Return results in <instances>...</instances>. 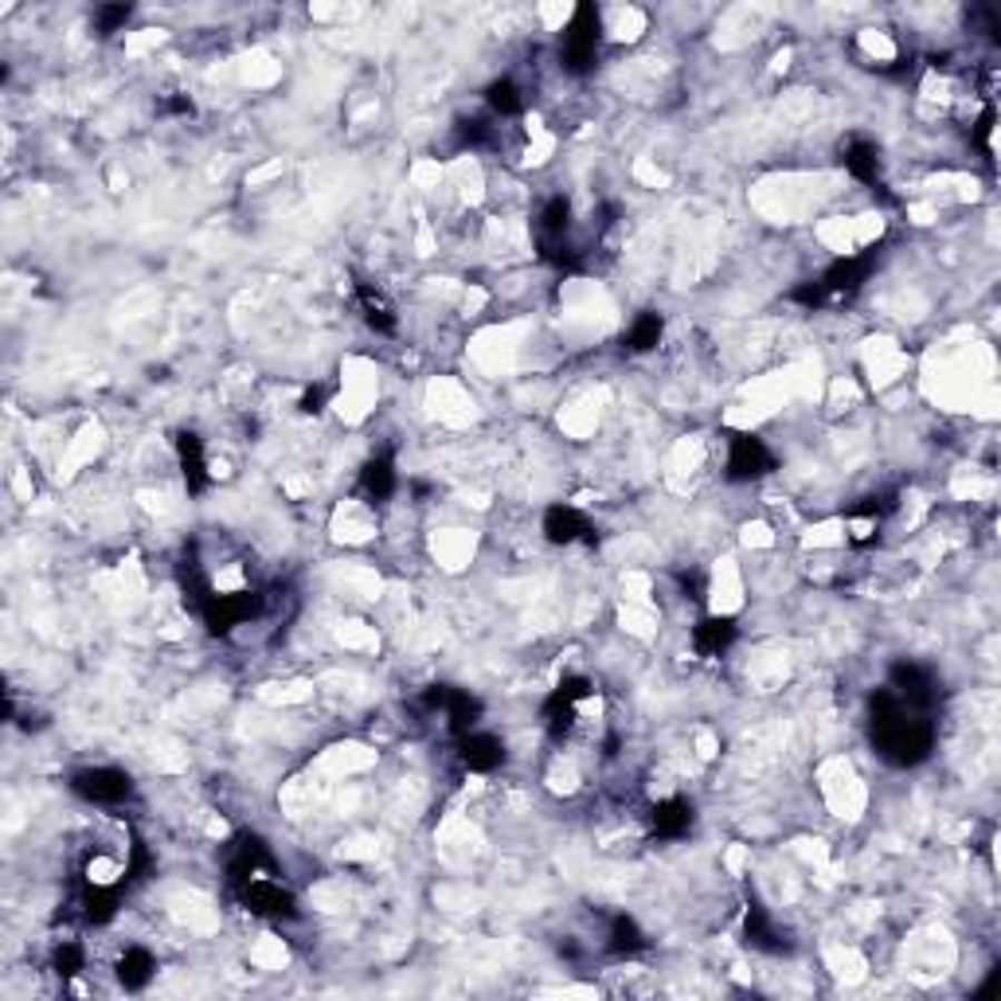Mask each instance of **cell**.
I'll return each instance as SVG.
<instances>
[{
    "label": "cell",
    "instance_id": "31",
    "mask_svg": "<svg viewBox=\"0 0 1001 1001\" xmlns=\"http://www.w3.org/2000/svg\"><path fill=\"white\" fill-rule=\"evenodd\" d=\"M328 400H333V387H328V384H310L302 392V403H297V408H302L305 415H321V411L328 408Z\"/></svg>",
    "mask_w": 1001,
    "mask_h": 1001
},
{
    "label": "cell",
    "instance_id": "12",
    "mask_svg": "<svg viewBox=\"0 0 1001 1001\" xmlns=\"http://www.w3.org/2000/svg\"><path fill=\"white\" fill-rule=\"evenodd\" d=\"M458 759H462L465 771H473V775H489V771H497L501 763H506V744L493 736V732H465V736H458Z\"/></svg>",
    "mask_w": 1001,
    "mask_h": 1001
},
{
    "label": "cell",
    "instance_id": "18",
    "mask_svg": "<svg viewBox=\"0 0 1001 1001\" xmlns=\"http://www.w3.org/2000/svg\"><path fill=\"white\" fill-rule=\"evenodd\" d=\"M842 165L853 180H861V185H868V188L881 185V149H876L868 137H853V141L845 145Z\"/></svg>",
    "mask_w": 1001,
    "mask_h": 1001
},
{
    "label": "cell",
    "instance_id": "13",
    "mask_svg": "<svg viewBox=\"0 0 1001 1001\" xmlns=\"http://www.w3.org/2000/svg\"><path fill=\"white\" fill-rule=\"evenodd\" d=\"M121 907V884H87L79 881L75 892V912L82 915V923L90 928H106Z\"/></svg>",
    "mask_w": 1001,
    "mask_h": 1001
},
{
    "label": "cell",
    "instance_id": "3",
    "mask_svg": "<svg viewBox=\"0 0 1001 1001\" xmlns=\"http://www.w3.org/2000/svg\"><path fill=\"white\" fill-rule=\"evenodd\" d=\"M263 610H266V595L251 591V587H239V591H212V599L204 602L200 618H204V626H208V634L227 638L235 626H247L251 618H258Z\"/></svg>",
    "mask_w": 1001,
    "mask_h": 1001
},
{
    "label": "cell",
    "instance_id": "28",
    "mask_svg": "<svg viewBox=\"0 0 1001 1001\" xmlns=\"http://www.w3.org/2000/svg\"><path fill=\"white\" fill-rule=\"evenodd\" d=\"M458 141L470 145V149H481V145L493 141V126L485 118H462L458 121Z\"/></svg>",
    "mask_w": 1001,
    "mask_h": 1001
},
{
    "label": "cell",
    "instance_id": "20",
    "mask_svg": "<svg viewBox=\"0 0 1001 1001\" xmlns=\"http://www.w3.org/2000/svg\"><path fill=\"white\" fill-rule=\"evenodd\" d=\"M356 302H361V317H364V325L376 328L380 337H392L400 321H395L392 302H387V297L380 294V289L372 286V282H356Z\"/></svg>",
    "mask_w": 1001,
    "mask_h": 1001
},
{
    "label": "cell",
    "instance_id": "4",
    "mask_svg": "<svg viewBox=\"0 0 1001 1001\" xmlns=\"http://www.w3.org/2000/svg\"><path fill=\"white\" fill-rule=\"evenodd\" d=\"M591 697H595V681H587V677H563V681L556 685L552 697L544 700V728L556 744H563V739L576 732L579 713H583V705Z\"/></svg>",
    "mask_w": 1001,
    "mask_h": 1001
},
{
    "label": "cell",
    "instance_id": "19",
    "mask_svg": "<svg viewBox=\"0 0 1001 1001\" xmlns=\"http://www.w3.org/2000/svg\"><path fill=\"white\" fill-rule=\"evenodd\" d=\"M395 489H400V473H395L392 454H372L361 465V493L369 501H387V497H395Z\"/></svg>",
    "mask_w": 1001,
    "mask_h": 1001
},
{
    "label": "cell",
    "instance_id": "26",
    "mask_svg": "<svg viewBox=\"0 0 1001 1001\" xmlns=\"http://www.w3.org/2000/svg\"><path fill=\"white\" fill-rule=\"evenodd\" d=\"M51 970L59 978H75L87 970V951H82L79 939H59L56 951H51Z\"/></svg>",
    "mask_w": 1001,
    "mask_h": 1001
},
{
    "label": "cell",
    "instance_id": "8",
    "mask_svg": "<svg viewBox=\"0 0 1001 1001\" xmlns=\"http://www.w3.org/2000/svg\"><path fill=\"white\" fill-rule=\"evenodd\" d=\"M266 873H274V857L263 845V837L239 833L232 842V850H227V884H232V892L247 889L255 876H266Z\"/></svg>",
    "mask_w": 1001,
    "mask_h": 1001
},
{
    "label": "cell",
    "instance_id": "29",
    "mask_svg": "<svg viewBox=\"0 0 1001 1001\" xmlns=\"http://www.w3.org/2000/svg\"><path fill=\"white\" fill-rule=\"evenodd\" d=\"M786 297H791V302H798V305H806V310H822V305H830V294H825V286L817 278L798 282V286H794Z\"/></svg>",
    "mask_w": 1001,
    "mask_h": 1001
},
{
    "label": "cell",
    "instance_id": "22",
    "mask_svg": "<svg viewBox=\"0 0 1001 1001\" xmlns=\"http://www.w3.org/2000/svg\"><path fill=\"white\" fill-rule=\"evenodd\" d=\"M607 951L615 959H634V954L646 951V931L638 928L634 915H615L607 928Z\"/></svg>",
    "mask_w": 1001,
    "mask_h": 1001
},
{
    "label": "cell",
    "instance_id": "5",
    "mask_svg": "<svg viewBox=\"0 0 1001 1001\" xmlns=\"http://www.w3.org/2000/svg\"><path fill=\"white\" fill-rule=\"evenodd\" d=\"M71 791L90 806H126L134 798V778L121 767H82L71 775Z\"/></svg>",
    "mask_w": 1001,
    "mask_h": 1001
},
{
    "label": "cell",
    "instance_id": "14",
    "mask_svg": "<svg viewBox=\"0 0 1001 1001\" xmlns=\"http://www.w3.org/2000/svg\"><path fill=\"white\" fill-rule=\"evenodd\" d=\"M693 802L681 798V794H674V798H661L654 802V809H649V830H654V837H661V842H677V837H685V833L693 830Z\"/></svg>",
    "mask_w": 1001,
    "mask_h": 1001
},
{
    "label": "cell",
    "instance_id": "33",
    "mask_svg": "<svg viewBox=\"0 0 1001 1001\" xmlns=\"http://www.w3.org/2000/svg\"><path fill=\"white\" fill-rule=\"evenodd\" d=\"M681 587H685V591H693V599H700V591H705V579H700V576H681Z\"/></svg>",
    "mask_w": 1001,
    "mask_h": 1001
},
{
    "label": "cell",
    "instance_id": "30",
    "mask_svg": "<svg viewBox=\"0 0 1001 1001\" xmlns=\"http://www.w3.org/2000/svg\"><path fill=\"white\" fill-rule=\"evenodd\" d=\"M993 121H998V110H993V106H985L982 118H978L974 129H970V141H974L978 149L985 153V157L993 153V141H990V137H993Z\"/></svg>",
    "mask_w": 1001,
    "mask_h": 1001
},
{
    "label": "cell",
    "instance_id": "10",
    "mask_svg": "<svg viewBox=\"0 0 1001 1001\" xmlns=\"http://www.w3.org/2000/svg\"><path fill=\"white\" fill-rule=\"evenodd\" d=\"M868 274H873V255H850V258H833L817 282L825 286L830 302H842V297H853L865 286Z\"/></svg>",
    "mask_w": 1001,
    "mask_h": 1001
},
{
    "label": "cell",
    "instance_id": "2",
    "mask_svg": "<svg viewBox=\"0 0 1001 1001\" xmlns=\"http://www.w3.org/2000/svg\"><path fill=\"white\" fill-rule=\"evenodd\" d=\"M602 51V20L595 4H576L560 36V63L568 75H591Z\"/></svg>",
    "mask_w": 1001,
    "mask_h": 1001
},
{
    "label": "cell",
    "instance_id": "27",
    "mask_svg": "<svg viewBox=\"0 0 1001 1001\" xmlns=\"http://www.w3.org/2000/svg\"><path fill=\"white\" fill-rule=\"evenodd\" d=\"M129 17H134V9H129V4H102V9L95 12V28H98V36H114V32H121V28L129 24Z\"/></svg>",
    "mask_w": 1001,
    "mask_h": 1001
},
{
    "label": "cell",
    "instance_id": "23",
    "mask_svg": "<svg viewBox=\"0 0 1001 1001\" xmlns=\"http://www.w3.org/2000/svg\"><path fill=\"white\" fill-rule=\"evenodd\" d=\"M153 974H157V959H153V951H145V946H126V954L118 959V982L126 985V990H145V985L153 982Z\"/></svg>",
    "mask_w": 1001,
    "mask_h": 1001
},
{
    "label": "cell",
    "instance_id": "15",
    "mask_svg": "<svg viewBox=\"0 0 1001 1001\" xmlns=\"http://www.w3.org/2000/svg\"><path fill=\"white\" fill-rule=\"evenodd\" d=\"M177 462H180V478H185V489L193 497H200L208 489L212 473H208V454H204V442L196 431H180L177 434Z\"/></svg>",
    "mask_w": 1001,
    "mask_h": 1001
},
{
    "label": "cell",
    "instance_id": "9",
    "mask_svg": "<svg viewBox=\"0 0 1001 1001\" xmlns=\"http://www.w3.org/2000/svg\"><path fill=\"white\" fill-rule=\"evenodd\" d=\"M775 470V454L755 434H732L728 439V481H755Z\"/></svg>",
    "mask_w": 1001,
    "mask_h": 1001
},
{
    "label": "cell",
    "instance_id": "25",
    "mask_svg": "<svg viewBox=\"0 0 1001 1001\" xmlns=\"http://www.w3.org/2000/svg\"><path fill=\"white\" fill-rule=\"evenodd\" d=\"M485 106H489V114H497V118H517V114L524 110V95H521V87H517V79L501 75V79L489 82Z\"/></svg>",
    "mask_w": 1001,
    "mask_h": 1001
},
{
    "label": "cell",
    "instance_id": "21",
    "mask_svg": "<svg viewBox=\"0 0 1001 1001\" xmlns=\"http://www.w3.org/2000/svg\"><path fill=\"white\" fill-rule=\"evenodd\" d=\"M442 716H446V724H450V732H454V736H465V732L478 728V720H481V700L473 697V693L454 689V685H450V689H446V700H442Z\"/></svg>",
    "mask_w": 1001,
    "mask_h": 1001
},
{
    "label": "cell",
    "instance_id": "7",
    "mask_svg": "<svg viewBox=\"0 0 1001 1001\" xmlns=\"http://www.w3.org/2000/svg\"><path fill=\"white\" fill-rule=\"evenodd\" d=\"M239 904L247 907L251 915H263V920H294L297 915V896L278 881L274 873L255 876L247 889L235 892Z\"/></svg>",
    "mask_w": 1001,
    "mask_h": 1001
},
{
    "label": "cell",
    "instance_id": "1",
    "mask_svg": "<svg viewBox=\"0 0 1001 1001\" xmlns=\"http://www.w3.org/2000/svg\"><path fill=\"white\" fill-rule=\"evenodd\" d=\"M868 728L884 763L892 767H920L935 752V724L928 713H915L892 689H876L868 697Z\"/></svg>",
    "mask_w": 1001,
    "mask_h": 1001
},
{
    "label": "cell",
    "instance_id": "16",
    "mask_svg": "<svg viewBox=\"0 0 1001 1001\" xmlns=\"http://www.w3.org/2000/svg\"><path fill=\"white\" fill-rule=\"evenodd\" d=\"M736 638H739V626L732 615H708L693 626V649H697L700 657L728 654V649L736 646Z\"/></svg>",
    "mask_w": 1001,
    "mask_h": 1001
},
{
    "label": "cell",
    "instance_id": "32",
    "mask_svg": "<svg viewBox=\"0 0 1001 1001\" xmlns=\"http://www.w3.org/2000/svg\"><path fill=\"white\" fill-rule=\"evenodd\" d=\"M160 110H165V114H177V118H193L196 106H193V98H188V95H177V98H169V102L160 106Z\"/></svg>",
    "mask_w": 1001,
    "mask_h": 1001
},
{
    "label": "cell",
    "instance_id": "17",
    "mask_svg": "<svg viewBox=\"0 0 1001 1001\" xmlns=\"http://www.w3.org/2000/svg\"><path fill=\"white\" fill-rule=\"evenodd\" d=\"M744 943L752 946V951H763V954H783L786 951L775 920H771L767 907H763L759 900H752L747 912H744Z\"/></svg>",
    "mask_w": 1001,
    "mask_h": 1001
},
{
    "label": "cell",
    "instance_id": "6",
    "mask_svg": "<svg viewBox=\"0 0 1001 1001\" xmlns=\"http://www.w3.org/2000/svg\"><path fill=\"white\" fill-rule=\"evenodd\" d=\"M889 689L896 693V697L904 700L907 708H915V713H931V708L939 705V697H943V689H939V677L931 674L928 665H920V661H896V665H892Z\"/></svg>",
    "mask_w": 1001,
    "mask_h": 1001
},
{
    "label": "cell",
    "instance_id": "24",
    "mask_svg": "<svg viewBox=\"0 0 1001 1001\" xmlns=\"http://www.w3.org/2000/svg\"><path fill=\"white\" fill-rule=\"evenodd\" d=\"M661 337H665V321H661V313L646 310V313H638V317H634V325H630V328H626L622 345L630 349V353H654V349L661 345Z\"/></svg>",
    "mask_w": 1001,
    "mask_h": 1001
},
{
    "label": "cell",
    "instance_id": "11",
    "mask_svg": "<svg viewBox=\"0 0 1001 1001\" xmlns=\"http://www.w3.org/2000/svg\"><path fill=\"white\" fill-rule=\"evenodd\" d=\"M544 540L548 544H560V548L579 544V540H583V544H595L599 532H595V524L587 521L576 506H552L544 513Z\"/></svg>",
    "mask_w": 1001,
    "mask_h": 1001
}]
</instances>
